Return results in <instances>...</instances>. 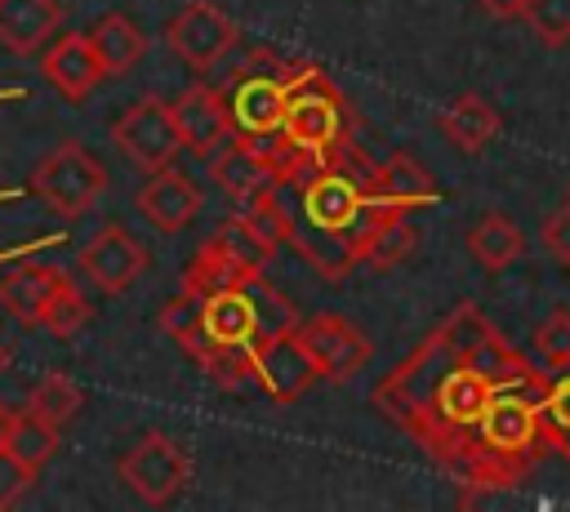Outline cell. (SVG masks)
Instances as JSON below:
<instances>
[{
	"label": "cell",
	"instance_id": "cell-21",
	"mask_svg": "<svg viewBox=\"0 0 570 512\" xmlns=\"http://www.w3.org/2000/svg\"><path fill=\"white\" fill-rule=\"evenodd\" d=\"M58 280H62L58 267H18L13 276L0 280V307L9 316H18L22 325H40V316H45Z\"/></svg>",
	"mask_w": 570,
	"mask_h": 512
},
{
	"label": "cell",
	"instance_id": "cell-1",
	"mask_svg": "<svg viewBox=\"0 0 570 512\" xmlns=\"http://www.w3.org/2000/svg\"><path fill=\"white\" fill-rule=\"evenodd\" d=\"M508 387L548 392L552 378L530 356H521L476 303H459L374 387L370 401L383 419L410 432L436 463L468 481L476 463L481 419Z\"/></svg>",
	"mask_w": 570,
	"mask_h": 512
},
{
	"label": "cell",
	"instance_id": "cell-8",
	"mask_svg": "<svg viewBox=\"0 0 570 512\" xmlns=\"http://www.w3.org/2000/svg\"><path fill=\"white\" fill-rule=\"evenodd\" d=\"M298 334H303L307 352L316 356L321 378H330V383H347L352 374H361L365 361H370V352H374L370 338H365V329H356L347 316H334V312H321V316L298 321Z\"/></svg>",
	"mask_w": 570,
	"mask_h": 512
},
{
	"label": "cell",
	"instance_id": "cell-9",
	"mask_svg": "<svg viewBox=\"0 0 570 512\" xmlns=\"http://www.w3.org/2000/svg\"><path fill=\"white\" fill-rule=\"evenodd\" d=\"M205 169H209L214 187L223 196H232L236 205H254V200H263L276 187V165L263 156L258 138H245V134H236L232 142L209 151Z\"/></svg>",
	"mask_w": 570,
	"mask_h": 512
},
{
	"label": "cell",
	"instance_id": "cell-16",
	"mask_svg": "<svg viewBox=\"0 0 570 512\" xmlns=\"http://www.w3.org/2000/svg\"><path fill=\"white\" fill-rule=\"evenodd\" d=\"M419 245V227L410 218L405 205H374L365 232H361V245H356V263L361 267H374V272H387L396 263H405Z\"/></svg>",
	"mask_w": 570,
	"mask_h": 512
},
{
	"label": "cell",
	"instance_id": "cell-17",
	"mask_svg": "<svg viewBox=\"0 0 570 512\" xmlns=\"http://www.w3.org/2000/svg\"><path fill=\"white\" fill-rule=\"evenodd\" d=\"M499 111H494V102L490 98H481V93H472V89H463L450 107H441V116H436V129L459 147V151H468V156H476V151H485L494 138H499Z\"/></svg>",
	"mask_w": 570,
	"mask_h": 512
},
{
	"label": "cell",
	"instance_id": "cell-25",
	"mask_svg": "<svg viewBox=\"0 0 570 512\" xmlns=\"http://www.w3.org/2000/svg\"><path fill=\"white\" fill-rule=\"evenodd\" d=\"M27 405L36 410V414H45L49 423H58V427H67L80 410H85V392H80V383L71 378V374H62V370H49L36 387H31V396H27Z\"/></svg>",
	"mask_w": 570,
	"mask_h": 512
},
{
	"label": "cell",
	"instance_id": "cell-33",
	"mask_svg": "<svg viewBox=\"0 0 570 512\" xmlns=\"http://www.w3.org/2000/svg\"><path fill=\"white\" fill-rule=\"evenodd\" d=\"M481 13H490L494 22H512V18H525V4L530 0H476Z\"/></svg>",
	"mask_w": 570,
	"mask_h": 512
},
{
	"label": "cell",
	"instance_id": "cell-26",
	"mask_svg": "<svg viewBox=\"0 0 570 512\" xmlns=\"http://www.w3.org/2000/svg\"><path fill=\"white\" fill-rule=\"evenodd\" d=\"M40 325H45L49 334H58V338H76V334L89 325V298H85V289H80L71 276L58 280V289H53V298H49Z\"/></svg>",
	"mask_w": 570,
	"mask_h": 512
},
{
	"label": "cell",
	"instance_id": "cell-34",
	"mask_svg": "<svg viewBox=\"0 0 570 512\" xmlns=\"http://www.w3.org/2000/svg\"><path fill=\"white\" fill-rule=\"evenodd\" d=\"M9 423H13V414L0 405V450H4V441H9Z\"/></svg>",
	"mask_w": 570,
	"mask_h": 512
},
{
	"label": "cell",
	"instance_id": "cell-15",
	"mask_svg": "<svg viewBox=\"0 0 570 512\" xmlns=\"http://www.w3.org/2000/svg\"><path fill=\"white\" fill-rule=\"evenodd\" d=\"M134 205H138V214H142L156 232H183V227L196 218V209H200V187H196L183 169L165 165V169H156V174L138 187Z\"/></svg>",
	"mask_w": 570,
	"mask_h": 512
},
{
	"label": "cell",
	"instance_id": "cell-4",
	"mask_svg": "<svg viewBox=\"0 0 570 512\" xmlns=\"http://www.w3.org/2000/svg\"><path fill=\"white\" fill-rule=\"evenodd\" d=\"M31 187H36V196H40L53 214L80 218V214H89V209L98 205V196H102V187H107V174H102V165H98V156H94L89 147L62 142V147H53V151L36 165Z\"/></svg>",
	"mask_w": 570,
	"mask_h": 512
},
{
	"label": "cell",
	"instance_id": "cell-14",
	"mask_svg": "<svg viewBox=\"0 0 570 512\" xmlns=\"http://www.w3.org/2000/svg\"><path fill=\"white\" fill-rule=\"evenodd\" d=\"M174 120H178V134H183V147L209 156L218 151L223 142L236 138V120L227 111V98L209 85H191L178 102H174Z\"/></svg>",
	"mask_w": 570,
	"mask_h": 512
},
{
	"label": "cell",
	"instance_id": "cell-20",
	"mask_svg": "<svg viewBox=\"0 0 570 512\" xmlns=\"http://www.w3.org/2000/svg\"><path fill=\"white\" fill-rule=\"evenodd\" d=\"M468 254L485 267V272H503L525 254V236L508 214H481L468 227Z\"/></svg>",
	"mask_w": 570,
	"mask_h": 512
},
{
	"label": "cell",
	"instance_id": "cell-35",
	"mask_svg": "<svg viewBox=\"0 0 570 512\" xmlns=\"http://www.w3.org/2000/svg\"><path fill=\"white\" fill-rule=\"evenodd\" d=\"M4 365H9V343L0 338V370H4Z\"/></svg>",
	"mask_w": 570,
	"mask_h": 512
},
{
	"label": "cell",
	"instance_id": "cell-2",
	"mask_svg": "<svg viewBox=\"0 0 570 512\" xmlns=\"http://www.w3.org/2000/svg\"><path fill=\"white\" fill-rule=\"evenodd\" d=\"M370 178H374V160H365L361 147L352 142L325 169H316L307 183L272 187V200L285 223V240L325 280H343L356 267L361 232L379 205L370 196Z\"/></svg>",
	"mask_w": 570,
	"mask_h": 512
},
{
	"label": "cell",
	"instance_id": "cell-32",
	"mask_svg": "<svg viewBox=\"0 0 570 512\" xmlns=\"http://www.w3.org/2000/svg\"><path fill=\"white\" fill-rule=\"evenodd\" d=\"M539 240H543V249H548L557 263H566V267H570V200L543 218Z\"/></svg>",
	"mask_w": 570,
	"mask_h": 512
},
{
	"label": "cell",
	"instance_id": "cell-12",
	"mask_svg": "<svg viewBox=\"0 0 570 512\" xmlns=\"http://www.w3.org/2000/svg\"><path fill=\"white\" fill-rule=\"evenodd\" d=\"M147 263H151V254L125 232V227H102L85 249H80V272L98 285V289H107V294H120V289H129L142 272H147Z\"/></svg>",
	"mask_w": 570,
	"mask_h": 512
},
{
	"label": "cell",
	"instance_id": "cell-13",
	"mask_svg": "<svg viewBox=\"0 0 570 512\" xmlns=\"http://www.w3.org/2000/svg\"><path fill=\"white\" fill-rule=\"evenodd\" d=\"M40 67H45V76H49V85L58 89L62 102H85V98L98 89V80L107 76V67H102V58H98L89 31H71V36H62V40H53V45L45 49Z\"/></svg>",
	"mask_w": 570,
	"mask_h": 512
},
{
	"label": "cell",
	"instance_id": "cell-6",
	"mask_svg": "<svg viewBox=\"0 0 570 512\" xmlns=\"http://www.w3.org/2000/svg\"><path fill=\"white\" fill-rule=\"evenodd\" d=\"M116 147L125 151V160L142 174H156L165 165H174L178 147H183V134H178V120H174V107L165 98H138L111 129Z\"/></svg>",
	"mask_w": 570,
	"mask_h": 512
},
{
	"label": "cell",
	"instance_id": "cell-24",
	"mask_svg": "<svg viewBox=\"0 0 570 512\" xmlns=\"http://www.w3.org/2000/svg\"><path fill=\"white\" fill-rule=\"evenodd\" d=\"M4 450H13L27 467H45L49 459H53V450H58V423H49L45 414H36L31 405L22 410V414H13V423H9V441H4Z\"/></svg>",
	"mask_w": 570,
	"mask_h": 512
},
{
	"label": "cell",
	"instance_id": "cell-22",
	"mask_svg": "<svg viewBox=\"0 0 570 512\" xmlns=\"http://www.w3.org/2000/svg\"><path fill=\"white\" fill-rule=\"evenodd\" d=\"M89 40H94V49H98V58H102L107 76L129 71V67L147 53V36H142V31H138V22H134V18H125V13H102V18L89 27Z\"/></svg>",
	"mask_w": 570,
	"mask_h": 512
},
{
	"label": "cell",
	"instance_id": "cell-31",
	"mask_svg": "<svg viewBox=\"0 0 570 512\" xmlns=\"http://www.w3.org/2000/svg\"><path fill=\"white\" fill-rule=\"evenodd\" d=\"M36 467H27L13 450H0V508H13L22 499V490L31 485Z\"/></svg>",
	"mask_w": 570,
	"mask_h": 512
},
{
	"label": "cell",
	"instance_id": "cell-7",
	"mask_svg": "<svg viewBox=\"0 0 570 512\" xmlns=\"http://www.w3.org/2000/svg\"><path fill=\"white\" fill-rule=\"evenodd\" d=\"M165 40H169V49H174L191 71H209V67L223 62L227 49L236 45V22H232L223 9L196 0V4H183V9L169 18Z\"/></svg>",
	"mask_w": 570,
	"mask_h": 512
},
{
	"label": "cell",
	"instance_id": "cell-27",
	"mask_svg": "<svg viewBox=\"0 0 570 512\" xmlns=\"http://www.w3.org/2000/svg\"><path fill=\"white\" fill-rule=\"evenodd\" d=\"M200 370H205V378L214 383V387H227V392H236V387H245L249 378H258V365H254V347H209L205 356H200Z\"/></svg>",
	"mask_w": 570,
	"mask_h": 512
},
{
	"label": "cell",
	"instance_id": "cell-19",
	"mask_svg": "<svg viewBox=\"0 0 570 512\" xmlns=\"http://www.w3.org/2000/svg\"><path fill=\"white\" fill-rule=\"evenodd\" d=\"M58 0H0V45L27 58L58 31Z\"/></svg>",
	"mask_w": 570,
	"mask_h": 512
},
{
	"label": "cell",
	"instance_id": "cell-23",
	"mask_svg": "<svg viewBox=\"0 0 570 512\" xmlns=\"http://www.w3.org/2000/svg\"><path fill=\"white\" fill-rule=\"evenodd\" d=\"M160 329H165L183 352H191V356L200 361L205 347H209V334H205V294L191 289V285H183V289L165 303V312H160Z\"/></svg>",
	"mask_w": 570,
	"mask_h": 512
},
{
	"label": "cell",
	"instance_id": "cell-29",
	"mask_svg": "<svg viewBox=\"0 0 570 512\" xmlns=\"http://www.w3.org/2000/svg\"><path fill=\"white\" fill-rule=\"evenodd\" d=\"M543 432L552 454L570 459V374L561 370V378H552V387L543 392Z\"/></svg>",
	"mask_w": 570,
	"mask_h": 512
},
{
	"label": "cell",
	"instance_id": "cell-10",
	"mask_svg": "<svg viewBox=\"0 0 570 512\" xmlns=\"http://www.w3.org/2000/svg\"><path fill=\"white\" fill-rule=\"evenodd\" d=\"M254 365H258V383H263L267 396L281 401V405L298 401V396L321 378V365H316V356L307 352V343H303L298 329H285V334L258 343V347H254Z\"/></svg>",
	"mask_w": 570,
	"mask_h": 512
},
{
	"label": "cell",
	"instance_id": "cell-3",
	"mask_svg": "<svg viewBox=\"0 0 570 512\" xmlns=\"http://www.w3.org/2000/svg\"><path fill=\"white\" fill-rule=\"evenodd\" d=\"M285 134L307 147L321 160H334L352 147V116L334 80L316 67H298L289 76V102H285Z\"/></svg>",
	"mask_w": 570,
	"mask_h": 512
},
{
	"label": "cell",
	"instance_id": "cell-11",
	"mask_svg": "<svg viewBox=\"0 0 570 512\" xmlns=\"http://www.w3.org/2000/svg\"><path fill=\"white\" fill-rule=\"evenodd\" d=\"M227 111L236 120V134L267 138L285 129V102H289V76H240L227 93Z\"/></svg>",
	"mask_w": 570,
	"mask_h": 512
},
{
	"label": "cell",
	"instance_id": "cell-30",
	"mask_svg": "<svg viewBox=\"0 0 570 512\" xmlns=\"http://www.w3.org/2000/svg\"><path fill=\"white\" fill-rule=\"evenodd\" d=\"M525 22L543 45H566L570 40V0H530Z\"/></svg>",
	"mask_w": 570,
	"mask_h": 512
},
{
	"label": "cell",
	"instance_id": "cell-28",
	"mask_svg": "<svg viewBox=\"0 0 570 512\" xmlns=\"http://www.w3.org/2000/svg\"><path fill=\"white\" fill-rule=\"evenodd\" d=\"M534 352L543 361V370H570V312L552 307L539 325H534Z\"/></svg>",
	"mask_w": 570,
	"mask_h": 512
},
{
	"label": "cell",
	"instance_id": "cell-18",
	"mask_svg": "<svg viewBox=\"0 0 570 512\" xmlns=\"http://www.w3.org/2000/svg\"><path fill=\"white\" fill-rule=\"evenodd\" d=\"M370 196L379 205H405V209H419V205H432L436 200V183L432 174L410 156V151H392L374 165V178H370Z\"/></svg>",
	"mask_w": 570,
	"mask_h": 512
},
{
	"label": "cell",
	"instance_id": "cell-5",
	"mask_svg": "<svg viewBox=\"0 0 570 512\" xmlns=\"http://www.w3.org/2000/svg\"><path fill=\"white\" fill-rule=\"evenodd\" d=\"M120 481L151 508L178 499L191 481V454L169 432H142L116 463Z\"/></svg>",
	"mask_w": 570,
	"mask_h": 512
}]
</instances>
